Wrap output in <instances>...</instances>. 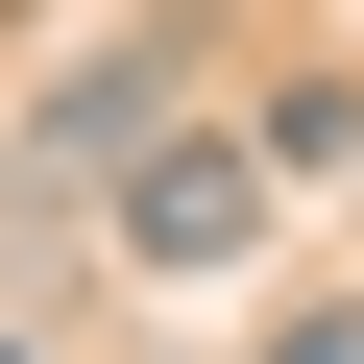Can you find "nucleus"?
<instances>
[{
    "label": "nucleus",
    "instance_id": "1",
    "mask_svg": "<svg viewBox=\"0 0 364 364\" xmlns=\"http://www.w3.org/2000/svg\"><path fill=\"white\" fill-rule=\"evenodd\" d=\"M122 243H146L170 291L243 267V243H267V146H146V170H122Z\"/></svg>",
    "mask_w": 364,
    "mask_h": 364
},
{
    "label": "nucleus",
    "instance_id": "4",
    "mask_svg": "<svg viewBox=\"0 0 364 364\" xmlns=\"http://www.w3.org/2000/svg\"><path fill=\"white\" fill-rule=\"evenodd\" d=\"M0 364H25V340H0Z\"/></svg>",
    "mask_w": 364,
    "mask_h": 364
},
{
    "label": "nucleus",
    "instance_id": "2",
    "mask_svg": "<svg viewBox=\"0 0 364 364\" xmlns=\"http://www.w3.org/2000/svg\"><path fill=\"white\" fill-rule=\"evenodd\" d=\"M316 170H364V73H316V97H267V195H316Z\"/></svg>",
    "mask_w": 364,
    "mask_h": 364
},
{
    "label": "nucleus",
    "instance_id": "3",
    "mask_svg": "<svg viewBox=\"0 0 364 364\" xmlns=\"http://www.w3.org/2000/svg\"><path fill=\"white\" fill-rule=\"evenodd\" d=\"M267 364H364V316H291V340H267Z\"/></svg>",
    "mask_w": 364,
    "mask_h": 364
}]
</instances>
